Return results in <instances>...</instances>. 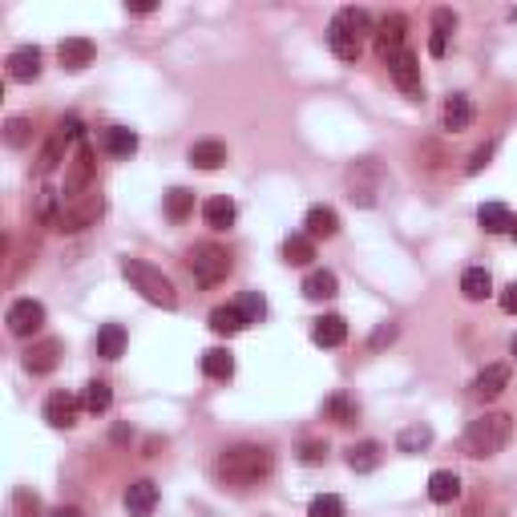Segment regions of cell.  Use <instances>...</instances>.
Listing matches in <instances>:
<instances>
[{"instance_id": "cell-32", "label": "cell", "mask_w": 517, "mask_h": 517, "mask_svg": "<svg viewBox=\"0 0 517 517\" xmlns=\"http://www.w3.org/2000/svg\"><path fill=\"white\" fill-rule=\"evenodd\" d=\"M122 351H125V327L122 324H106L101 332H97V356L117 359Z\"/></svg>"}, {"instance_id": "cell-23", "label": "cell", "mask_w": 517, "mask_h": 517, "mask_svg": "<svg viewBox=\"0 0 517 517\" xmlns=\"http://www.w3.org/2000/svg\"><path fill=\"white\" fill-rule=\"evenodd\" d=\"M461 295L469 299V303H481V299L493 295V279L485 267H469V271L461 275Z\"/></svg>"}, {"instance_id": "cell-25", "label": "cell", "mask_w": 517, "mask_h": 517, "mask_svg": "<svg viewBox=\"0 0 517 517\" xmlns=\"http://www.w3.org/2000/svg\"><path fill=\"white\" fill-rule=\"evenodd\" d=\"M101 146H106L114 158H130L133 149H138V133L125 130V125H109V130L101 133Z\"/></svg>"}, {"instance_id": "cell-43", "label": "cell", "mask_w": 517, "mask_h": 517, "mask_svg": "<svg viewBox=\"0 0 517 517\" xmlns=\"http://www.w3.org/2000/svg\"><path fill=\"white\" fill-rule=\"evenodd\" d=\"M501 311H505V316H517V279L501 291Z\"/></svg>"}, {"instance_id": "cell-17", "label": "cell", "mask_w": 517, "mask_h": 517, "mask_svg": "<svg viewBox=\"0 0 517 517\" xmlns=\"http://www.w3.org/2000/svg\"><path fill=\"white\" fill-rule=\"evenodd\" d=\"M154 505H158V485L154 481H133L130 489H125V509H130L133 517H149Z\"/></svg>"}, {"instance_id": "cell-4", "label": "cell", "mask_w": 517, "mask_h": 517, "mask_svg": "<svg viewBox=\"0 0 517 517\" xmlns=\"http://www.w3.org/2000/svg\"><path fill=\"white\" fill-rule=\"evenodd\" d=\"M122 275L130 279V287L138 291L146 303H154V307H178V291H174V283L166 279V275L158 271V267H149V263H141V259H122Z\"/></svg>"}, {"instance_id": "cell-24", "label": "cell", "mask_w": 517, "mask_h": 517, "mask_svg": "<svg viewBox=\"0 0 517 517\" xmlns=\"http://www.w3.org/2000/svg\"><path fill=\"white\" fill-rule=\"evenodd\" d=\"M243 327H251L243 319V311H238V303H227V307H214L211 311V332L219 335H238Z\"/></svg>"}, {"instance_id": "cell-29", "label": "cell", "mask_w": 517, "mask_h": 517, "mask_svg": "<svg viewBox=\"0 0 517 517\" xmlns=\"http://www.w3.org/2000/svg\"><path fill=\"white\" fill-rule=\"evenodd\" d=\"M109 404H114V388L106 380H89L85 392H81V408L97 416V412H109Z\"/></svg>"}, {"instance_id": "cell-48", "label": "cell", "mask_w": 517, "mask_h": 517, "mask_svg": "<svg viewBox=\"0 0 517 517\" xmlns=\"http://www.w3.org/2000/svg\"><path fill=\"white\" fill-rule=\"evenodd\" d=\"M513 235H517V219H513Z\"/></svg>"}, {"instance_id": "cell-16", "label": "cell", "mask_w": 517, "mask_h": 517, "mask_svg": "<svg viewBox=\"0 0 517 517\" xmlns=\"http://www.w3.org/2000/svg\"><path fill=\"white\" fill-rule=\"evenodd\" d=\"M57 359H61V340H41L25 351V368L33 376H44V372L57 368Z\"/></svg>"}, {"instance_id": "cell-19", "label": "cell", "mask_w": 517, "mask_h": 517, "mask_svg": "<svg viewBox=\"0 0 517 517\" xmlns=\"http://www.w3.org/2000/svg\"><path fill=\"white\" fill-rule=\"evenodd\" d=\"M311 340H316L319 348H340V343L348 340V324H343V316H319L316 324H311Z\"/></svg>"}, {"instance_id": "cell-13", "label": "cell", "mask_w": 517, "mask_h": 517, "mask_svg": "<svg viewBox=\"0 0 517 517\" xmlns=\"http://www.w3.org/2000/svg\"><path fill=\"white\" fill-rule=\"evenodd\" d=\"M509 364H489V368H481L477 372V380H473V396L477 400H497L501 392L509 388Z\"/></svg>"}, {"instance_id": "cell-18", "label": "cell", "mask_w": 517, "mask_h": 517, "mask_svg": "<svg viewBox=\"0 0 517 517\" xmlns=\"http://www.w3.org/2000/svg\"><path fill=\"white\" fill-rule=\"evenodd\" d=\"M235 202L227 198V194H214V198H206V206H202V219H206V227L211 230H230L235 227Z\"/></svg>"}, {"instance_id": "cell-30", "label": "cell", "mask_w": 517, "mask_h": 517, "mask_svg": "<svg viewBox=\"0 0 517 517\" xmlns=\"http://www.w3.org/2000/svg\"><path fill=\"white\" fill-rule=\"evenodd\" d=\"M311 259H316V238L291 235L287 243H283V263H291V267H307Z\"/></svg>"}, {"instance_id": "cell-12", "label": "cell", "mask_w": 517, "mask_h": 517, "mask_svg": "<svg viewBox=\"0 0 517 517\" xmlns=\"http://www.w3.org/2000/svg\"><path fill=\"white\" fill-rule=\"evenodd\" d=\"M77 412H81V400L69 392H53L44 400V421L53 424V429H73L77 424Z\"/></svg>"}, {"instance_id": "cell-46", "label": "cell", "mask_w": 517, "mask_h": 517, "mask_svg": "<svg viewBox=\"0 0 517 517\" xmlns=\"http://www.w3.org/2000/svg\"><path fill=\"white\" fill-rule=\"evenodd\" d=\"M49 517H85V513H81L77 505H61V509H53V513H49Z\"/></svg>"}, {"instance_id": "cell-11", "label": "cell", "mask_w": 517, "mask_h": 517, "mask_svg": "<svg viewBox=\"0 0 517 517\" xmlns=\"http://www.w3.org/2000/svg\"><path fill=\"white\" fill-rule=\"evenodd\" d=\"M57 57H61V69L81 73V69H89V65H93L97 49H93V41H89V36H65V41L57 44Z\"/></svg>"}, {"instance_id": "cell-9", "label": "cell", "mask_w": 517, "mask_h": 517, "mask_svg": "<svg viewBox=\"0 0 517 517\" xmlns=\"http://www.w3.org/2000/svg\"><path fill=\"white\" fill-rule=\"evenodd\" d=\"M404 28H408V25H404L400 12H388V17L376 25V33H372V36H376V57H380V61H392V57L404 49Z\"/></svg>"}, {"instance_id": "cell-47", "label": "cell", "mask_w": 517, "mask_h": 517, "mask_svg": "<svg viewBox=\"0 0 517 517\" xmlns=\"http://www.w3.org/2000/svg\"><path fill=\"white\" fill-rule=\"evenodd\" d=\"M509 351H513V359H517V335H513V343H509Z\"/></svg>"}, {"instance_id": "cell-35", "label": "cell", "mask_w": 517, "mask_h": 517, "mask_svg": "<svg viewBox=\"0 0 517 517\" xmlns=\"http://www.w3.org/2000/svg\"><path fill=\"white\" fill-rule=\"evenodd\" d=\"M166 214L174 222H182V219H190V214H194V194L186 190V186H174V190H166Z\"/></svg>"}, {"instance_id": "cell-42", "label": "cell", "mask_w": 517, "mask_h": 517, "mask_svg": "<svg viewBox=\"0 0 517 517\" xmlns=\"http://www.w3.org/2000/svg\"><path fill=\"white\" fill-rule=\"evenodd\" d=\"M489 158H493V146H481V149H473V158H469V174H481L485 166H489Z\"/></svg>"}, {"instance_id": "cell-7", "label": "cell", "mask_w": 517, "mask_h": 517, "mask_svg": "<svg viewBox=\"0 0 517 517\" xmlns=\"http://www.w3.org/2000/svg\"><path fill=\"white\" fill-rule=\"evenodd\" d=\"M4 324H9V332L17 335V340H28V335H36L44 327V303H36V299H17V303L9 307Z\"/></svg>"}, {"instance_id": "cell-15", "label": "cell", "mask_w": 517, "mask_h": 517, "mask_svg": "<svg viewBox=\"0 0 517 517\" xmlns=\"http://www.w3.org/2000/svg\"><path fill=\"white\" fill-rule=\"evenodd\" d=\"M9 77L12 81H36L41 77V49L36 44H20L9 53Z\"/></svg>"}, {"instance_id": "cell-6", "label": "cell", "mask_w": 517, "mask_h": 517, "mask_svg": "<svg viewBox=\"0 0 517 517\" xmlns=\"http://www.w3.org/2000/svg\"><path fill=\"white\" fill-rule=\"evenodd\" d=\"M93 174H97L93 146H89V141H81L77 154H73V162H69V174H65V202H73V198H81V194H89V186H93Z\"/></svg>"}, {"instance_id": "cell-21", "label": "cell", "mask_w": 517, "mask_h": 517, "mask_svg": "<svg viewBox=\"0 0 517 517\" xmlns=\"http://www.w3.org/2000/svg\"><path fill=\"white\" fill-rule=\"evenodd\" d=\"M303 235L307 238H332L335 230H340V214L332 211V206H311L307 211V222H303Z\"/></svg>"}, {"instance_id": "cell-34", "label": "cell", "mask_w": 517, "mask_h": 517, "mask_svg": "<svg viewBox=\"0 0 517 517\" xmlns=\"http://www.w3.org/2000/svg\"><path fill=\"white\" fill-rule=\"evenodd\" d=\"M432 445V429L429 424H408V429H400V437H396V448L400 453H421V448Z\"/></svg>"}, {"instance_id": "cell-10", "label": "cell", "mask_w": 517, "mask_h": 517, "mask_svg": "<svg viewBox=\"0 0 517 517\" xmlns=\"http://www.w3.org/2000/svg\"><path fill=\"white\" fill-rule=\"evenodd\" d=\"M388 69H392V81L404 89L408 97H421L424 93V81H421V61H416V53H408V49H400V53L388 61Z\"/></svg>"}, {"instance_id": "cell-2", "label": "cell", "mask_w": 517, "mask_h": 517, "mask_svg": "<svg viewBox=\"0 0 517 517\" xmlns=\"http://www.w3.org/2000/svg\"><path fill=\"white\" fill-rule=\"evenodd\" d=\"M509 437H513V416H509V412H481L477 421H469L461 445L469 456L485 461V456L501 453V448L509 445Z\"/></svg>"}, {"instance_id": "cell-33", "label": "cell", "mask_w": 517, "mask_h": 517, "mask_svg": "<svg viewBox=\"0 0 517 517\" xmlns=\"http://www.w3.org/2000/svg\"><path fill=\"white\" fill-rule=\"evenodd\" d=\"M335 291H340V279H335L332 271H324V267H319V271H311L303 279V295L307 299H332Z\"/></svg>"}, {"instance_id": "cell-28", "label": "cell", "mask_w": 517, "mask_h": 517, "mask_svg": "<svg viewBox=\"0 0 517 517\" xmlns=\"http://www.w3.org/2000/svg\"><path fill=\"white\" fill-rule=\"evenodd\" d=\"M380 464V445L376 440H359V445L348 448V469L351 473H372Z\"/></svg>"}, {"instance_id": "cell-20", "label": "cell", "mask_w": 517, "mask_h": 517, "mask_svg": "<svg viewBox=\"0 0 517 517\" xmlns=\"http://www.w3.org/2000/svg\"><path fill=\"white\" fill-rule=\"evenodd\" d=\"M190 166H198V170L227 166V146H222V141H214V138L194 141V146H190Z\"/></svg>"}, {"instance_id": "cell-39", "label": "cell", "mask_w": 517, "mask_h": 517, "mask_svg": "<svg viewBox=\"0 0 517 517\" xmlns=\"http://www.w3.org/2000/svg\"><path fill=\"white\" fill-rule=\"evenodd\" d=\"M28 130H33L28 117H9V122H4V138H9V146H17V149L28 141Z\"/></svg>"}, {"instance_id": "cell-26", "label": "cell", "mask_w": 517, "mask_h": 517, "mask_svg": "<svg viewBox=\"0 0 517 517\" xmlns=\"http://www.w3.org/2000/svg\"><path fill=\"white\" fill-rule=\"evenodd\" d=\"M477 222H481L489 235H505V230H513V214H509V206H501V202H485L481 211H477Z\"/></svg>"}, {"instance_id": "cell-14", "label": "cell", "mask_w": 517, "mask_h": 517, "mask_svg": "<svg viewBox=\"0 0 517 517\" xmlns=\"http://www.w3.org/2000/svg\"><path fill=\"white\" fill-rule=\"evenodd\" d=\"M440 122H445L448 133L469 130V122H473V101H469L464 93H448L445 106H440Z\"/></svg>"}, {"instance_id": "cell-41", "label": "cell", "mask_w": 517, "mask_h": 517, "mask_svg": "<svg viewBox=\"0 0 517 517\" xmlns=\"http://www.w3.org/2000/svg\"><path fill=\"white\" fill-rule=\"evenodd\" d=\"M453 28H456V17H453V12H448V9H437V12H432V33L448 36V33H453Z\"/></svg>"}, {"instance_id": "cell-1", "label": "cell", "mask_w": 517, "mask_h": 517, "mask_svg": "<svg viewBox=\"0 0 517 517\" xmlns=\"http://www.w3.org/2000/svg\"><path fill=\"white\" fill-rule=\"evenodd\" d=\"M271 469H275V456L263 445H230L214 461V477L222 485H230V489H251V485L267 481Z\"/></svg>"}, {"instance_id": "cell-37", "label": "cell", "mask_w": 517, "mask_h": 517, "mask_svg": "<svg viewBox=\"0 0 517 517\" xmlns=\"http://www.w3.org/2000/svg\"><path fill=\"white\" fill-rule=\"evenodd\" d=\"M238 311H243L246 324H263V316H267V299L259 295V291H243V299H238Z\"/></svg>"}, {"instance_id": "cell-31", "label": "cell", "mask_w": 517, "mask_h": 517, "mask_svg": "<svg viewBox=\"0 0 517 517\" xmlns=\"http://www.w3.org/2000/svg\"><path fill=\"white\" fill-rule=\"evenodd\" d=\"M65 133L61 130H53L49 133V141L41 146V154H36V174H49V170H57V162L65 158Z\"/></svg>"}, {"instance_id": "cell-5", "label": "cell", "mask_w": 517, "mask_h": 517, "mask_svg": "<svg viewBox=\"0 0 517 517\" xmlns=\"http://www.w3.org/2000/svg\"><path fill=\"white\" fill-rule=\"evenodd\" d=\"M186 267H190V275L202 283V287H219L222 279L230 275V254L227 246L219 243H194L190 251H186Z\"/></svg>"}, {"instance_id": "cell-38", "label": "cell", "mask_w": 517, "mask_h": 517, "mask_svg": "<svg viewBox=\"0 0 517 517\" xmlns=\"http://www.w3.org/2000/svg\"><path fill=\"white\" fill-rule=\"evenodd\" d=\"M307 517H343V497L319 493V497H311V505H307Z\"/></svg>"}, {"instance_id": "cell-40", "label": "cell", "mask_w": 517, "mask_h": 517, "mask_svg": "<svg viewBox=\"0 0 517 517\" xmlns=\"http://www.w3.org/2000/svg\"><path fill=\"white\" fill-rule=\"evenodd\" d=\"M299 461H303V464H319V461H327V445H319V440H307L303 453H299Z\"/></svg>"}, {"instance_id": "cell-3", "label": "cell", "mask_w": 517, "mask_h": 517, "mask_svg": "<svg viewBox=\"0 0 517 517\" xmlns=\"http://www.w3.org/2000/svg\"><path fill=\"white\" fill-rule=\"evenodd\" d=\"M372 33V20L364 9H340L327 25V44L340 61H356L359 49H364V36Z\"/></svg>"}, {"instance_id": "cell-45", "label": "cell", "mask_w": 517, "mask_h": 517, "mask_svg": "<svg viewBox=\"0 0 517 517\" xmlns=\"http://www.w3.org/2000/svg\"><path fill=\"white\" fill-rule=\"evenodd\" d=\"M388 340H396V324H384L376 335H372V348H380V343H388Z\"/></svg>"}, {"instance_id": "cell-8", "label": "cell", "mask_w": 517, "mask_h": 517, "mask_svg": "<svg viewBox=\"0 0 517 517\" xmlns=\"http://www.w3.org/2000/svg\"><path fill=\"white\" fill-rule=\"evenodd\" d=\"M97 214H101V198H97V194H81V198L65 202V211L53 219V227L57 230H85Z\"/></svg>"}, {"instance_id": "cell-22", "label": "cell", "mask_w": 517, "mask_h": 517, "mask_svg": "<svg viewBox=\"0 0 517 517\" xmlns=\"http://www.w3.org/2000/svg\"><path fill=\"white\" fill-rule=\"evenodd\" d=\"M429 497L437 501V505L456 501V497H461V477H456L453 469H437V473L429 477Z\"/></svg>"}, {"instance_id": "cell-44", "label": "cell", "mask_w": 517, "mask_h": 517, "mask_svg": "<svg viewBox=\"0 0 517 517\" xmlns=\"http://www.w3.org/2000/svg\"><path fill=\"white\" fill-rule=\"evenodd\" d=\"M57 130H61L65 133V138H81V122H77V117H61V122H57Z\"/></svg>"}, {"instance_id": "cell-27", "label": "cell", "mask_w": 517, "mask_h": 517, "mask_svg": "<svg viewBox=\"0 0 517 517\" xmlns=\"http://www.w3.org/2000/svg\"><path fill=\"white\" fill-rule=\"evenodd\" d=\"M202 372H206L211 380H230L235 376V356H230L227 348L202 351Z\"/></svg>"}, {"instance_id": "cell-36", "label": "cell", "mask_w": 517, "mask_h": 517, "mask_svg": "<svg viewBox=\"0 0 517 517\" xmlns=\"http://www.w3.org/2000/svg\"><path fill=\"white\" fill-rule=\"evenodd\" d=\"M324 416H327V421H335V424H351V421H356V400H348L343 392L327 396V400H324Z\"/></svg>"}]
</instances>
